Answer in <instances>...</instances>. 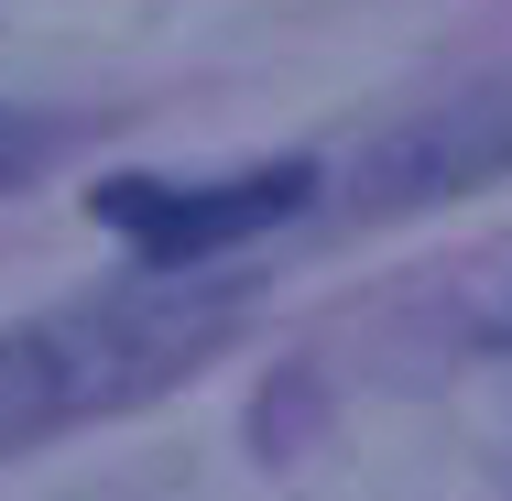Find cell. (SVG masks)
<instances>
[{"instance_id": "6da1fadb", "label": "cell", "mask_w": 512, "mask_h": 501, "mask_svg": "<svg viewBox=\"0 0 512 501\" xmlns=\"http://www.w3.org/2000/svg\"><path fill=\"white\" fill-rule=\"evenodd\" d=\"M240 316H251V284L142 273V284H109V295H77L55 316L0 327V458L44 447L66 425H99V414L164 393V382H186Z\"/></svg>"}, {"instance_id": "7a4b0ae2", "label": "cell", "mask_w": 512, "mask_h": 501, "mask_svg": "<svg viewBox=\"0 0 512 501\" xmlns=\"http://www.w3.org/2000/svg\"><path fill=\"white\" fill-rule=\"evenodd\" d=\"M316 197V164L284 153L262 175H229V186H153V175H109L99 186V218L142 251V273H207L218 251H240L251 229L295 218Z\"/></svg>"}, {"instance_id": "3957f363", "label": "cell", "mask_w": 512, "mask_h": 501, "mask_svg": "<svg viewBox=\"0 0 512 501\" xmlns=\"http://www.w3.org/2000/svg\"><path fill=\"white\" fill-rule=\"evenodd\" d=\"M491 175H512V88H469L447 109H414V131L360 164V207H436Z\"/></svg>"}, {"instance_id": "277c9868", "label": "cell", "mask_w": 512, "mask_h": 501, "mask_svg": "<svg viewBox=\"0 0 512 501\" xmlns=\"http://www.w3.org/2000/svg\"><path fill=\"white\" fill-rule=\"evenodd\" d=\"M44 153H55V120H11V109H0V186H22Z\"/></svg>"}]
</instances>
